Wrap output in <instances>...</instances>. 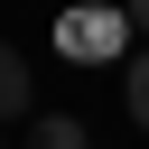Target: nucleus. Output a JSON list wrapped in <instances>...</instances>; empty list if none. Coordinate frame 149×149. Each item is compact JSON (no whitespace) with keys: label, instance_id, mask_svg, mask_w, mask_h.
<instances>
[{"label":"nucleus","instance_id":"nucleus-4","mask_svg":"<svg viewBox=\"0 0 149 149\" xmlns=\"http://www.w3.org/2000/svg\"><path fill=\"white\" fill-rule=\"evenodd\" d=\"M121 93H130V121L149 130V56H130V74H121Z\"/></svg>","mask_w":149,"mask_h":149},{"label":"nucleus","instance_id":"nucleus-5","mask_svg":"<svg viewBox=\"0 0 149 149\" xmlns=\"http://www.w3.org/2000/svg\"><path fill=\"white\" fill-rule=\"evenodd\" d=\"M130 28H140V37H149V0H130Z\"/></svg>","mask_w":149,"mask_h":149},{"label":"nucleus","instance_id":"nucleus-1","mask_svg":"<svg viewBox=\"0 0 149 149\" xmlns=\"http://www.w3.org/2000/svg\"><path fill=\"white\" fill-rule=\"evenodd\" d=\"M121 37H130V9H65V28H56V47H65L74 65L121 56Z\"/></svg>","mask_w":149,"mask_h":149},{"label":"nucleus","instance_id":"nucleus-2","mask_svg":"<svg viewBox=\"0 0 149 149\" xmlns=\"http://www.w3.org/2000/svg\"><path fill=\"white\" fill-rule=\"evenodd\" d=\"M28 149H93V140H84L74 112H37V121H28Z\"/></svg>","mask_w":149,"mask_h":149},{"label":"nucleus","instance_id":"nucleus-3","mask_svg":"<svg viewBox=\"0 0 149 149\" xmlns=\"http://www.w3.org/2000/svg\"><path fill=\"white\" fill-rule=\"evenodd\" d=\"M0 121H28V56L0 47Z\"/></svg>","mask_w":149,"mask_h":149}]
</instances>
